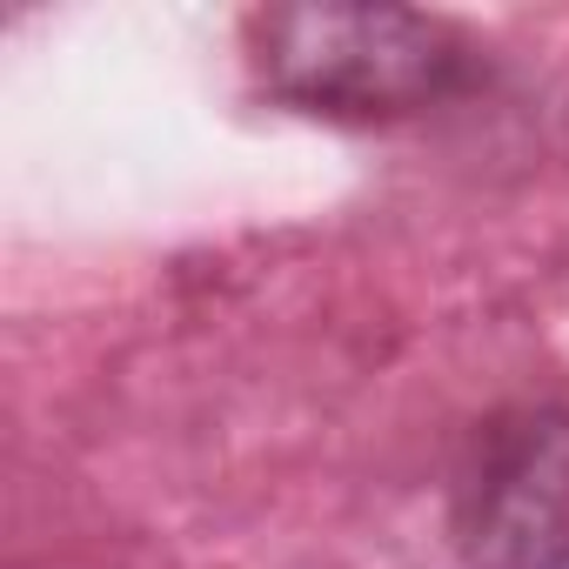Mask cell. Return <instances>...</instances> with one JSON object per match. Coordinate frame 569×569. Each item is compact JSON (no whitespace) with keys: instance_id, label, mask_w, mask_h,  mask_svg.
I'll use <instances>...</instances> for the list:
<instances>
[{"instance_id":"obj_1","label":"cell","mask_w":569,"mask_h":569,"mask_svg":"<svg viewBox=\"0 0 569 569\" xmlns=\"http://www.w3.org/2000/svg\"><path fill=\"white\" fill-rule=\"evenodd\" d=\"M248 48L268 94L329 121L416 114L469 68L449 21L402 8H268L248 21Z\"/></svg>"},{"instance_id":"obj_2","label":"cell","mask_w":569,"mask_h":569,"mask_svg":"<svg viewBox=\"0 0 569 569\" xmlns=\"http://www.w3.org/2000/svg\"><path fill=\"white\" fill-rule=\"evenodd\" d=\"M469 569H569V409L496 416L456 482Z\"/></svg>"}]
</instances>
